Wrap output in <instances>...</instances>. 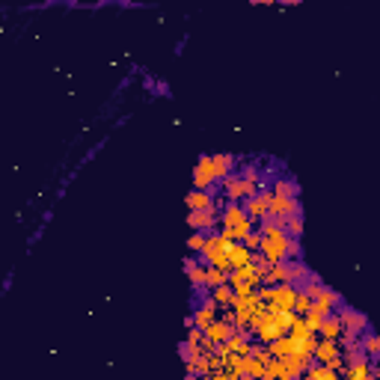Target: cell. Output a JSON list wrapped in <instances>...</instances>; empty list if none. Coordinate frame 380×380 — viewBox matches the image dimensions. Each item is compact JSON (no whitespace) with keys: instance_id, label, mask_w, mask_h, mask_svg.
<instances>
[{"instance_id":"obj_1","label":"cell","mask_w":380,"mask_h":380,"mask_svg":"<svg viewBox=\"0 0 380 380\" xmlns=\"http://www.w3.org/2000/svg\"><path fill=\"white\" fill-rule=\"evenodd\" d=\"M256 229V220L244 211L241 202H226L220 208V232L229 235L232 241H241L244 235H249Z\"/></svg>"},{"instance_id":"obj_2","label":"cell","mask_w":380,"mask_h":380,"mask_svg":"<svg viewBox=\"0 0 380 380\" xmlns=\"http://www.w3.org/2000/svg\"><path fill=\"white\" fill-rule=\"evenodd\" d=\"M336 315H339V324H342L345 336H363L365 330H372L368 318H365L363 312H357V309H351L348 303L339 306V309H336Z\"/></svg>"},{"instance_id":"obj_3","label":"cell","mask_w":380,"mask_h":380,"mask_svg":"<svg viewBox=\"0 0 380 380\" xmlns=\"http://www.w3.org/2000/svg\"><path fill=\"white\" fill-rule=\"evenodd\" d=\"M190 229H199V232H214L220 226V208H196V211L187 214Z\"/></svg>"},{"instance_id":"obj_4","label":"cell","mask_w":380,"mask_h":380,"mask_svg":"<svg viewBox=\"0 0 380 380\" xmlns=\"http://www.w3.org/2000/svg\"><path fill=\"white\" fill-rule=\"evenodd\" d=\"M193 187H199V190H214V187H217L214 167H211V155H199L196 169H193Z\"/></svg>"},{"instance_id":"obj_5","label":"cell","mask_w":380,"mask_h":380,"mask_svg":"<svg viewBox=\"0 0 380 380\" xmlns=\"http://www.w3.org/2000/svg\"><path fill=\"white\" fill-rule=\"evenodd\" d=\"M241 205H244V211L256 220V223H258V220H265V217H271V214H267V196H265V190H258V193L247 196Z\"/></svg>"},{"instance_id":"obj_6","label":"cell","mask_w":380,"mask_h":380,"mask_svg":"<svg viewBox=\"0 0 380 380\" xmlns=\"http://www.w3.org/2000/svg\"><path fill=\"white\" fill-rule=\"evenodd\" d=\"M211 167H214V178L220 182V178L232 175L235 169H238V158H235V155H226V152L211 155Z\"/></svg>"},{"instance_id":"obj_7","label":"cell","mask_w":380,"mask_h":380,"mask_svg":"<svg viewBox=\"0 0 380 380\" xmlns=\"http://www.w3.org/2000/svg\"><path fill=\"white\" fill-rule=\"evenodd\" d=\"M315 333H321V339H342L345 330H342V324H339V315L330 312V315H324V321L318 324Z\"/></svg>"},{"instance_id":"obj_8","label":"cell","mask_w":380,"mask_h":380,"mask_svg":"<svg viewBox=\"0 0 380 380\" xmlns=\"http://www.w3.org/2000/svg\"><path fill=\"white\" fill-rule=\"evenodd\" d=\"M303 374H306L309 380H336V377H339V368L321 363V365H306Z\"/></svg>"},{"instance_id":"obj_9","label":"cell","mask_w":380,"mask_h":380,"mask_svg":"<svg viewBox=\"0 0 380 380\" xmlns=\"http://www.w3.org/2000/svg\"><path fill=\"white\" fill-rule=\"evenodd\" d=\"M226 271L223 267H217V265H205V285L208 288H214V285H223L226 283Z\"/></svg>"},{"instance_id":"obj_10","label":"cell","mask_w":380,"mask_h":380,"mask_svg":"<svg viewBox=\"0 0 380 380\" xmlns=\"http://www.w3.org/2000/svg\"><path fill=\"white\" fill-rule=\"evenodd\" d=\"M205 238H208V232H199V229H193V235L187 238V247L193 249V253H199V249L205 247Z\"/></svg>"},{"instance_id":"obj_11","label":"cell","mask_w":380,"mask_h":380,"mask_svg":"<svg viewBox=\"0 0 380 380\" xmlns=\"http://www.w3.org/2000/svg\"><path fill=\"white\" fill-rule=\"evenodd\" d=\"M276 3H283V6H294V3H303V0H276Z\"/></svg>"},{"instance_id":"obj_12","label":"cell","mask_w":380,"mask_h":380,"mask_svg":"<svg viewBox=\"0 0 380 380\" xmlns=\"http://www.w3.org/2000/svg\"><path fill=\"white\" fill-rule=\"evenodd\" d=\"M249 3H276V0H249Z\"/></svg>"}]
</instances>
